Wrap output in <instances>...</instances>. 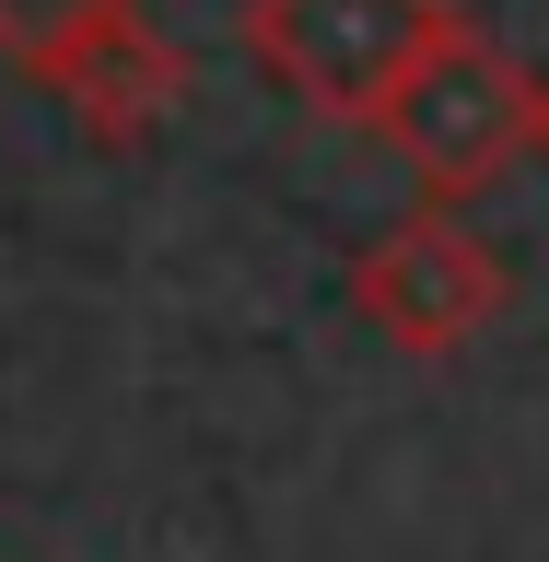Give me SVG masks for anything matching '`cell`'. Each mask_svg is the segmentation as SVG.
<instances>
[{"mask_svg": "<svg viewBox=\"0 0 549 562\" xmlns=\"http://www.w3.org/2000/svg\"><path fill=\"white\" fill-rule=\"evenodd\" d=\"M363 130H375L433 200H480L503 165L538 153V82H526L515 47H491L480 24H445L398 82H386V105Z\"/></svg>", "mask_w": 549, "mask_h": 562, "instance_id": "6da1fadb", "label": "cell"}, {"mask_svg": "<svg viewBox=\"0 0 549 562\" xmlns=\"http://www.w3.org/2000/svg\"><path fill=\"white\" fill-rule=\"evenodd\" d=\"M351 305H363V328H386V340L410 351V363H445V351H468L491 316L515 305V270H503V246L468 223V200H421L351 258Z\"/></svg>", "mask_w": 549, "mask_h": 562, "instance_id": "7a4b0ae2", "label": "cell"}, {"mask_svg": "<svg viewBox=\"0 0 549 562\" xmlns=\"http://www.w3.org/2000/svg\"><path fill=\"white\" fill-rule=\"evenodd\" d=\"M445 24H456L445 0H245L235 35L305 117H351V130H363L386 105V82H398Z\"/></svg>", "mask_w": 549, "mask_h": 562, "instance_id": "3957f363", "label": "cell"}, {"mask_svg": "<svg viewBox=\"0 0 549 562\" xmlns=\"http://www.w3.org/2000/svg\"><path fill=\"white\" fill-rule=\"evenodd\" d=\"M47 94L70 105V130L82 140H105V153H129V140H152L187 105V47H175L140 0H117V12H94V24L70 35L59 59L35 70Z\"/></svg>", "mask_w": 549, "mask_h": 562, "instance_id": "277c9868", "label": "cell"}, {"mask_svg": "<svg viewBox=\"0 0 549 562\" xmlns=\"http://www.w3.org/2000/svg\"><path fill=\"white\" fill-rule=\"evenodd\" d=\"M94 12H117V0H0V59H12V70L35 82V70L59 59L70 35L94 24Z\"/></svg>", "mask_w": 549, "mask_h": 562, "instance_id": "5b68a950", "label": "cell"}, {"mask_svg": "<svg viewBox=\"0 0 549 562\" xmlns=\"http://www.w3.org/2000/svg\"><path fill=\"white\" fill-rule=\"evenodd\" d=\"M538 153H549V94H538Z\"/></svg>", "mask_w": 549, "mask_h": 562, "instance_id": "8992f818", "label": "cell"}]
</instances>
